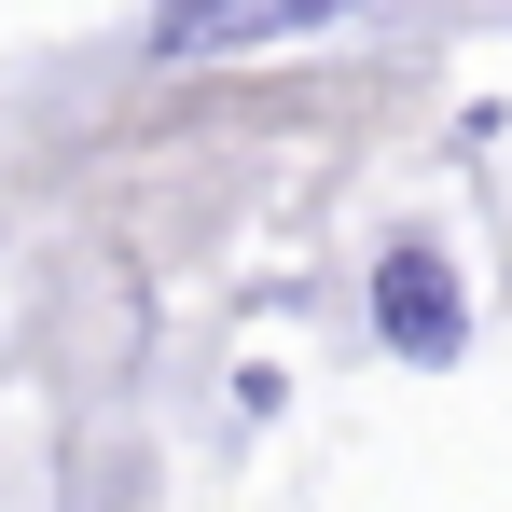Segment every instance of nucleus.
Here are the masks:
<instances>
[{"mask_svg": "<svg viewBox=\"0 0 512 512\" xmlns=\"http://www.w3.org/2000/svg\"><path fill=\"white\" fill-rule=\"evenodd\" d=\"M374 346L416 360V374L471 360V291H457V263L429 250V236H388L374 250Z\"/></svg>", "mask_w": 512, "mask_h": 512, "instance_id": "nucleus-1", "label": "nucleus"}, {"mask_svg": "<svg viewBox=\"0 0 512 512\" xmlns=\"http://www.w3.org/2000/svg\"><path fill=\"white\" fill-rule=\"evenodd\" d=\"M360 0H167L153 56H250V42H305V28H346Z\"/></svg>", "mask_w": 512, "mask_h": 512, "instance_id": "nucleus-2", "label": "nucleus"}]
</instances>
